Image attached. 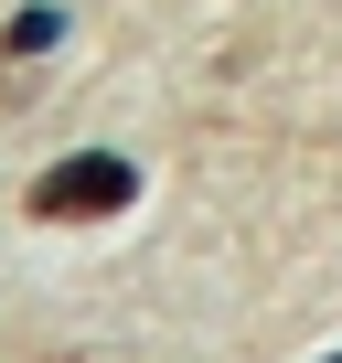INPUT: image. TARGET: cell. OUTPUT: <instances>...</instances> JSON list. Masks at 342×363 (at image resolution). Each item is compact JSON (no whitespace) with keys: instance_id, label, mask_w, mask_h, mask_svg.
<instances>
[{"instance_id":"2","label":"cell","mask_w":342,"mask_h":363,"mask_svg":"<svg viewBox=\"0 0 342 363\" xmlns=\"http://www.w3.org/2000/svg\"><path fill=\"white\" fill-rule=\"evenodd\" d=\"M54 33H65V11H22V22H11V33H0V54H43V43H54Z\"/></svg>"},{"instance_id":"1","label":"cell","mask_w":342,"mask_h":363,"mask_svg":"<svg viewBox=\"0 0 342 363\" xmlns=\"http://www.w3.org/2000/svg\"><path fill=\"white\" fill-rule=\"evenodd\" d=\"M128 203H139V160H118V150H75L33 182L43 225H96V214H128Z\"/></svg>"},{"instance_id":"3","label":"cell","mask_w":342,"mask_h":363,"mask_svg":"<svg viewBox=\"0 0 342 363\" xmlns=\"http://www.w3.org/2000/svg\"><path fill=\"white\" fill-rule=\"evenodd\" d=\"M331 363H342V352H331Z\"/></svg>"}]
</instances>
